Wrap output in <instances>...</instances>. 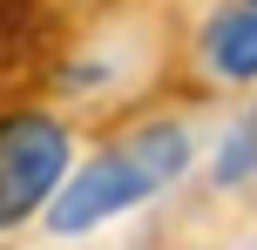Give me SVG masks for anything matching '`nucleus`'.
Instances as JSON below:
<instances>
[{"instance_id": "f03ea898", "label": "nucleus", "mask_w": 257, "mask_h": 250, "mask_svg": "<svg viewBox=\"0 0 257 250\" xmlns=\"http://www.w3.org/2000/svg\"><path fill=\"white\" fill-rule=\"evenodd\" d=\"M68 183V129L54 115H7L0 122V230L54 203Z\"/></svg>"}, {"instance_id": "7ed1b4c3", "label": "nucleus", "mask_w": 257, "mask_h": 250, "mask_svg": "<svg viewBox=\"0 0 257 250\" xmlns=\"http://www.w3.org/2000/svg\"><path fill=\"white\" fill-rule=\"evenodd\" d=\"M203 61L217 75H230V81H257V0L217 14L203 27Z\"/></svg>"}, {"instance_id": "f257e3e1", "label": "nucleus", "mask_w": 257, "mask_h": 250, "mask_svg": "<svg viewBox=\"0 0 257 250\" xmlns=\"http://www.w3.org/2000/svg\"><path fill=\"white\" fill-rule=\"evenodd\" d=\"M183 169H190V135H183V122H149V129H136L122 149H108L88 169L68 176L61 196L48 203V230L54 237H81V230H95V223H108V216L149 203L156 189H169Z\"/></svg>"}]
</instances>
